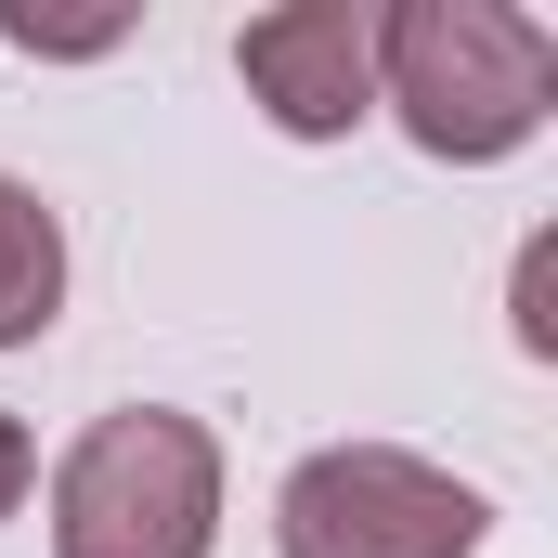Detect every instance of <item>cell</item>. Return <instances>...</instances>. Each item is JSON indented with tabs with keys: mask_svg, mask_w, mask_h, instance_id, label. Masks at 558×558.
<instances>
[{
	"mask_svg": "<svg viewBox=\"0 0 558 558\" xmlns=\"http://www.w3.org/2000/svg\"><path fill=\"white\" fill-rule=\"evenodd\" d=\"M377 105L441 169H494L558 105V26L520 0H390L377 13Z\"/></svg>",
	"mask_w": 558,
	"mask_h": 558,
	"instance_id": "cell-1",
	"label": "cell"
},
{
	"mask_svg": "<svg viewBox=\"0 0 558 558\" xmlns=\"http://www.w3.org/2000/svg\"><path fill=\"white\" fill-rule=\"evenodd\" d=\"M52 312H65V221L0 169V351L52 338Z\"/></svg>",
	"mask_w": 558,
	"mask_h": 558,
	"instance_id": "cell-5",
	"label": "cell"
},
{
	"mask_svg": "<svg viewBox=\"0 0 558 558\" xmlns=\"http://www.w3.org/2000/svg\"><path fill=\"white\" fill-rule=\"evenodd\" d=\"M26 481H39V441H26V428L0 416V520H13V507H26Z\"/></svg>",
	"mask_w": 558,
	"mask_h": 558,
	"instance_id": "cell-8",
	"label": "cell"
},
{
	"mask_svg": "<svg viewBox=\"0 0 558 558\" xmlns=\"http://www.w3.org/2000/svg\"><path fill=\"white\" fill-rule=\"evenodd\" d=\"M234 78L286 143H338L377 118V13L351 0H274L234 26Z\"/></svg>",
	"mask_w": 558,
	"mask_h": 558,
	"instance_id": "cell-4",
	"label": "cell"
},
{
	"mask_svg": "<svg viewBox=\"0 0 558 558\" xmlns=\"http://www.w3.org/2000/svg\"><path fill=\"white\" fill-rule=\"evenodd\" d=\"M221 546V441L169 403H118L52 468V558H208Z\"/></svg>",
	"mask_w": 558,
	"mask_h": 558,
	"instance_id": "cell-2",
	"label": "cell"
},
{
	"mask_svg": "<svg viewBox=\"0 0 558 558\" xmlns=\"http://www.w3.org/2000/svg\"><path fill=\"white\" fill-rule=\"evenodd\" d=\"M0 39H13V52H118L131 26H39V13H0Z\"/></svg>",
	"mask_w": 558,
	"mask_h": 558,
	"instance_id": "cell-7",
	"label": "cell"
},
{
	"mask_svg": "<svg viewBox=\"0 0 558 558\" xmlns=\"http://www.w3.org/2000/svg\"><path fill=\"white\" fill-rule=\"evenodd\" d=\"M481 533H494V507L403 441H325L274 494L286 558H481Z\"/></svg>",
	"mask_w": 558,
	"mask_h": 558,
	"instance_id": "cell-3",
	"label": "cell"
},
{
	"mask_svg": "<svg viewBox=\"0 0 558 558\" xmlns=\"http://www.w3.org/2000/svg\"><path fill=\"white\" fill-rule=\"evenodd\" d=\"M520 351H558V247H520Z\"/></svg>",
	"mask_w": 558,
	"mask_h": 558,
	"instance_id": "cell-6",
	"label": "cell"
}]
</instances>
